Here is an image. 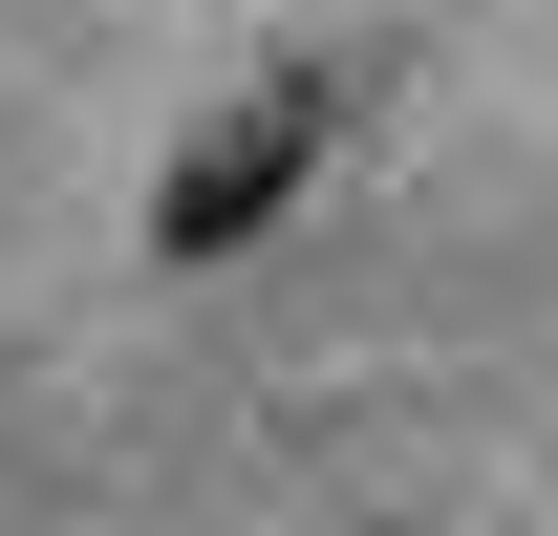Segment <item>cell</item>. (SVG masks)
Masks as SVG:
<instances>
[{
	"instance_id": "1",
	"label": "cell",
	"mask_w": 558,
	"mask_h": 536,
	"mask_svg": "<svg viewBox=\"0 0 558 536\" xmlns=\"http://www.w3.org/2000/svg\"><path fill=\"white\" fill-rule=\"evenodd\" d=\"M323 150H344V65H258L194 150H172V172H150V258H172V279L258 258L279 215H301V172H323Z\"/></svg>"
}]
</instances>
